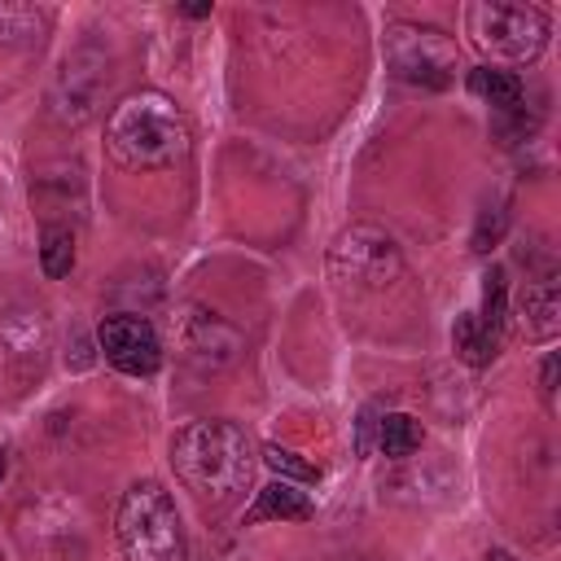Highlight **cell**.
Masks as SVG:
<instances>
[{
	"label": "cell",
	"instance_id": "obj_21",
	"mask_svg": "<svg viewBox=\"0 0 561 561\" xmlns=\"http://www.w3.org/2000/svg\"><path fill=\"white\" fill-rule=\"evenodd\" d=\"M184 13H188V18H206V13H210V4H184Z\"/></svg>",
	"mask_w": 561,
	"mask_h": 561
},
{
	"label": "cell",
	"instance_id": "obj_3",
	"mask_svg": "<svg viewBox=\"0 0 561 561\" xmlns=\"http://www.w3.org/2000/svg\"><path fill=\"white\" fill-rule=\"evenodd\" d=\"M114 535L127 561H184V526L162 482H131L114 513Z\"/></svg>",
	"mask_w": 561,
	"mask_h": 561
},
{
	"label": "cell",
	"instance_id": "obj_16",
	"mask_svg": "<svg viewBox=\"0 0 561 561\" xmlns=\"http://www.w3.org/2000/svg\"><path fill=\"white\" fill-rule=\"evenodd\" d=\"M478 324L491 329L495 337L508 324V276H504V267H491L482 276V311H478Z\"/></svg>",
	"mask_w": 561,
	"mask_h": 561
},
{
	"label": "cell",
	"instance_id": "obj_14",
	"mask_svg": "<svg viewBox=\"0 0 561 561\" xmlns=\"http://www.w3.org/2000/svg\"><path fill=\"white\" fill-rule=\"evenodd\" d=\"M451 342H456V355H460L465 364H473V368L491 364V359H495V346H500V337H495L491 329H482L478 316H460L456 329H451Z\"/></svg>",
	"mask_w": 561,
	"mask_h": 561
},
{
	"label": "cell",
	"instance_id": "obj_15",
	"mask_svg": "<svg viewBox=\"0 0 561 561\" xmlns=\"http://www.w3.org/2000/svg\"><path fill=\"white\" fill-rule=\"evenodd\" d=\"M377 447H381L386 456L403 460V456H412V451L421 447V425H416L412 416H403V412H390V416L377 421Z\"/></svg>",
	"mask_w": 561,
	"mask_h": 561
},
{
	"label": "cell",
	"instance_id": "obj_8",
	"mask_svg": "<svg viewBox=\"0 0 561 561\" xmlns=\"http://www.w3.org/2000/svg\"><path fill=\"white\" fill-rule=\"evenodd\" d=\"M96 346L127 377H153L162 368V342H158L153 324L145 316H131V311L105 316L96 329Z\"/></svg>",
	"mask_w": 561,
	"mask_h": 561
},
{
	"label": "cell",
	"instance_id": "obj_2",
	"mask_svg": "<svg viewBox=\"0 0 561 561\" xmlns=\"http://www.w3.org/2000/svg\"><path fill=\"white\" fill-rule=\"evenodd\" d=\"M193 149L184 110L167 92H131L105 118V153L123 171H167Z\"/></svg>",
	"mask_w": 561,
	"mask_h": 561
},
{
	"label": "cell",
	"instance_id": "obj_13",
	"mask_svg": "<svg viewBox=\"0 0 561 561\" xmlns=\"http://www.w3.org/2000/svg\"><path fill=\"white\" fill-rule=\"evenodd\" d=\"M39 267H44L48 280L70 276V267H75V232L66 224H44V232H39Z\"/></svg>",
	"mask_w": 561,
	"mask_h": 561
},
{
	"label": "cell",
	"instance_id": "obj_4",
	"mask_svg": "<svg viewBox=\"0 0 561 561\" xmlns=\"http://www.w3.org/2000/svg\"><path fill=\"white\" fill-rule=\"evenodd\" d=\"M465 26L482 53L495 61L526 66L548 48V18L535 4H508V0H482L465 9Z\"/></svg>",
	"mask_w": 561,
	"mask_h": 561
},
{
	"label": "cell",
	"instance_id": "obj_5",
	"mask_svg": "<svg viewBox=\"0 0 561 561\" xmlns=\"http://www.w3.org/2000/svg\"><path fill=\"white\" fill-rule=\"evenodd\" d=\"M105 88H110V48L96 44V39L75 44L61 57V66L53 75V88H48V114H53V123L83 127L88 118H96V110L105 101Z\"/></svg>",
	"mask_w": 561,
	"mask_h": 561
},
{
	"label": "cell",
	"instance_id": "obj_22",
	"mask_svg": "<svg viewBox=\"0 0 561 561\" xmlns=\"http://www.w3.org/2000/svg\"><path fill=\"white\" fill-rule=\"evenodd\" d=\"M4 469H9V460H4V451H0V478H4Z\"/></svg>",
	"mask_w": 561,
	"mask_h": 561
},
{
	"label": "cell",
	"instance_id": "obj_10",
	"mask_svg": "<svg viewBox=\"0 0 561 561\" xmlns=\"http://www.w3.org/2000/svg\"><path fill=\"white\" fill-rule=\"evenodd\" d=\"M517 324L530 342H552L561 333V285H557V276L526 280V289L517 294Z\"/></svg>",
	"mask_w": 561,
	"mask_h": 561
},
{
	"label": "cell",
	"instance_id": "obj_7",
	"mask_svg": "<svg viewBox=\"0 0 561 561\" xmlns=\"http://www.w3.org/2000/svg\"><path fill=\"white\" fill-rule=\"evenodd\" d=\"M386 48H390V66L403 83L416 88H447L451 83V44L443 39L438 26H421V22H390L386 26Z\"/></svg>",
	"mask_w": 561,
	"mask_h": 561
},
{
	"label": "cell",
	"instance_id": "obj_9",
	"mask_svg": "<svg viewBox=\"0 0 561 561\" xmlns=\"http://www.w3.org/2000/svg\"><path fill=\"white\" fill-rule=\"evenodd\" d=\"M175 342H180V355L197 368H224V364H232V355L241 346L237 329L206 307H188L175 320Z\"/></svg>",
	"mask_w": 561,
	"mask_h": 561
},
{
	"label": "cell",
	"instance_id": "obj_19",
	"mask_svg": "<svg viewBox=\"0 0 561 561\" xmlns=\"http://www.w3.org/2000/svg\"><path fill=\"white\" fill-rule=\"evenodd\" d=\"M504 228H508V210H504V206H486L482 219H478V232H473V250L486 254V250L504 237Z\"/></svg>",
	"mask_w": 561,
	"mask_h": 561
},
{
	"label": "cell",
	"instance_id": "obj_11",
	"mask_svg": "<svg viewBox=\"0 0 561 561\" xmlns=\"http://www.w3.org/2000/svg\"><path fill=\"white\" fill-rule=\"evenodd\" d=\"M311 513H316L311 500H307L294 482H272V486L259 491V500H254V508L245 513V522H267V517H280V522H307Z\"/></svg>",
	"mask_w": 561,
	"mask_h": 561
},
{
	"label": "cell",
	"instance_id": "obj_1",
	"mask_svg": "<svg viewBox=\"0 0 561 561\" xmlns=\"http://www.w3.org/2000/svg\"><path fill=\"white\" fill-rule=\"evenodd\" d=\"M175 478L210 508H228L254 478V443L237 421H193L171 438Z\"/></svg>",
	"mask_w": 561,
	"mask_h": 561
},
{
	"label": "cell",
	"instance_id": "obj_6",
	"mask_svg": "<svg viewBox=\"0 0 561 561\" xmlns=\"http://www.w3.org/2000/svg\"><path fill=\"white\" fill-rule=\"evenodd\" d=\"M329 272L337 285L355 294H373V289H386L403 272V259L390 232H381L377 224H351L329 245Z\"/></svg>",
	"mask_w": 561,
	"mask_h": 561
},
{
	"label": "cell",
	"instance_id": "obj_18",
	"mask_svg": "<svg viewBox=\"0 0 561 561\" xmlns=\"http://www.w3.org/2000/svg\"><path fill=\"white\" fill-rule=\"evenodd\" d=\"M44 26V13L26 4H0V39H26Z\"/></svg>",
	"mask_w": 561,
	"mask_h": 561
},
{
	"label": "cell",
	"instance_id": "obj_17",
	"mask_svg": "<svg viewBox=\"0 0 561 561\" xmlns=\"http://www.w3.org/2000/svg\"><path fill=\"white\" fill-rule=\"evenodd\" d=\"M263 465H267L280 482H285V478H294V482H316V478H320V469H316V465H307L298 451L276 447V443H272V447H263Z\"/></svg>",
	"mask_w": 561,
	"mask_h": 561
},
{
	"label": "cell",
	"instance_id": "obj_20",
	"mask_svg": "<svg viewBox=\"0 0 561 561\" xmlns=\"http://www.w3.org/2000/svg\"><path fill=\"white\" fill-rule=\"evenodd\" d=\"M557 368H561V359H557V355H548V359H543V368H539V386H543V399H552V390H557Z\"/></svg>",
	"mask_w": 561,
	"mask_h": 561
},
{
	"label": "cell",
	"instance_id": "obj_12",
	"mask_svg": "<svg viewBox=\"0 0 561 561\" xmlns=\"http://www.w3.org/2000/svg\"><path fill=\"white\" fill-rule=\"evenodd\" d=\"M469 92H473V96H482L486 105H495L500 114L517 110V105H522V96H526L522 79H517L513 70H495V66H478V70H469Z\"/></svg>",
	"mask_w": 561,
	"mask_h": 561
}]
</instances>
